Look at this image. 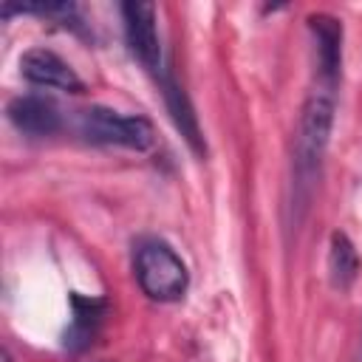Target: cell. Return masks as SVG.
<instances>
[{
    "label": "cell",
    "instance_id": "1",
    "mask_svg": "<svg viewBox=\"0 0 362 362\" xmlns=\"http://www.w3.org/2000/svg\"><path fill=\"white\" fill-rule=\"evenodd\" d=\"M334 107H337V88L314 85L308 99L303 102L297 136H294V206H305L314 178L320 173L331 127H334Z\"/></svg>",
    "mask_w": 362,
    "mask_h": 362
},
{
    "label": "cell",
    "instance_id": "2",
    "mask_svg": "<svg viewBox=\"0 0 362 362\" xmlns=\"http://www.w3.org/2000/svg\"><path fill=\"white\" fill-rule=\"evenodd\" d=\"M136 283L156 303L181 300L189 286V272L181 255L164 240H144L136 249Z\"/></svg>",
    "mask_w": 362,
    "mask_h": 362
},
{
    "label": "cell",
    "instance_id": "3",
    "mask_svg": "<svg viewBox=\"0 0 362 362\" xmlns=\"http://www.w3.org/2000/svg\"><path fill=\"white\" fill-rule=\"evenodd\" d=\"M76 133L90 144L147 150L156 141V127L150 119L136 113H119L105 105H90L76 113Z\"/></svg>",
    "mask_w": 362,
    "mask_h": 362
},
{
    "label": "cell",
    "instance_id": "4",
    "mask_svg": "<svg viewBox=\"0 0 362 362\" xmlns=\"http://www.w3.org/2000/svg\"><path fill=\"white\" fill-rule=\"evenodd\" d=\"M122 25L130 54L139 59V65L161 79L167 74L161 62V37H158V8L153 3H122Z\"/></svg>",
    "mask_w": 362,
    "mask_h": 362
},
{
    "label": "cell",
    "instance_id": "5",
    "mask_svg": "<svg viewBox=\"0 0 362 362\" xmlns=\"http://www.w3.org/2000/svg\"><path fill=\"white\" fill-rule=\"evenodd\" d=\"M308 31L314 37V65L317 82L328 88H339L342 71V23L331 14H311Z\"/></svg>",
    "mask_w": 362,
    "mask_h": 362
},
{
    "label": "cell",
    "instance_id": "6",
    "mask_svg": "<svg viewBox=\"0 0 362 362\" xmlns=\"http://www.w3.org/2000/svg\"><path fill=\"white\" fill-rule=\"evenodd\" d=\"M20 74L37 85V88H54V90H68V93H82L85 82L79 74L54 51L48 48H31L20 57Z\"/></svg>",
    "mask_w": 362,
    "mask_h": 362
},
{
    "label": "cell",
    "instance_id": "7",
    "mask_svg": "<svg viewBox=\"0 0 362 362\" xmlns=\"http://www.w3.org/2000/svg\"><path fill=\"white\" fill-rule=\"evenodd\" d=\"M6 116L25 136H54L62 130V113L45 96H34V93L14 96L6 107Z\"/></svg>",
    "mask_w": 362,
    "mask_h": 362
},
{
    "label": "cell",
    "instance_id": "8",
    "mask_svg": "<svg viewBox=\"0 0 362 362\" xmlns=\"http://www.w3.org/2000/svg\"><path fill=\"white\" fill-rule=\"evenodd\" d=\"M71 305H74V317H71V325L65 331V339L62 345L71 348V351H82L85 345L93 342L102 320H105V311H107V300L102 297H79L74 294L71 297Z\"/></svg>",
    "mask_w": 362,
    "mask_h": 362
},
{
    "label": "cell",
    "instance_id": "9",
    "mask_svg": "<svg viewBox=\"0 0 362 362\" xmlns=\"http://www.w3.org/2000/svg\"><path fill=\"white\" fill-rule=\"evenodd\" d=\"M158 85H161V90H164L167 110H170V116H173L175 127L181 130V136L187 139V144H189L195 153H204V150H206V144H204L201 124H198V116H195V110H192V105H189L187 93L178 88V82H175L170 74H164V76L158 79Z\"/></svg>",
    "mask_w": 362,
    "mask_h": 362
},
{
    "label": "cell",
    "instance_id": "10",
    "mask_svg": "<svg viewBox=\"0 0 362 362\" xmlns=\"http://www.w3.org/2000/svg\"><path fill=\"white\" fill-rule=\"evenodd\" d=\"M362 269L359 252L345 232H331L328 240V277L337 288H348Z\"/></svg>",
    "mask_w": 362,
    "mask_h": 362
},
{
    "label": "cell",
    "instance_id": "11",
    "mask_svg": "<svg viewBox=\"0 0 362 362\" xmlns=\"http://www.w3.org/2000/svg\"><path fill=\"white\" fill-rule=\"evenodd\" d=\"M14 11H20V14H40V17L57 20V23H62V25L74 28V31L82 28V17H79V11H76L74 3H25V6L6 3V6H3V17L14 14Z\"/></svg>",
    "mask_w": 362,
    "mask_h": 362
}]
</instances>
